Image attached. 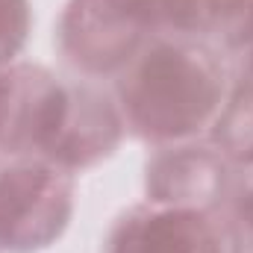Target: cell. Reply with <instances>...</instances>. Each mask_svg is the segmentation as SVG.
<instances>
[{
  "instance_id": "6da1fadb",
  "label": "cell",
  "mask_w": 253,
  "mask_h": 253,
  "mask_svg": "<svg viewBox=\"0 0 253 253\" xmlns=\"http://www.w3.org/2000/svg\"><path fill=\"white\" fill-rule=\"evenodd\" d=\"M118 97L141 138H189L221 112L224 68L209 47L189 39H153L126 65Z\"/></svg>"
},
{
  "instance_id": "7a4b0ae2",
  "label": "cell",
  "mask_w": 253,
  "mask_h": 253,
  "mask_svg": "<svg viewBox=\"0 0 253 253\" xmlns=\"http://www.w3.org/2000/svg\"><path fill=\"white\" fill-rule=\"evenodd\" d=\"M159 27L156 0H74L59 27V44L77 68L106 74L132 62L144 36Z\"/></svg>"
},
{
  "instance_id": "3957f363",
  "label": "cell",
  "mask_w": 253,
  "mask_h": 253,
  "mask_svg": "<svg viewBox=\"0 0 253 253\" xmlns=\"http://www.w3.org/2000/svg\"><path fill=\"white\" fill-rule=\"evenodd\" d=\"M71 215V183L47 162L0 165V251L27 253L62 233Z\"/></svg>"
},
{
  "instance_id": "277c9868",
  "label": "cell",
  "mask_w": 253,
  "mask_h": 253,
  "mask_svg": "<svg viewBox=\"0 0 253 253\" xmlns=\"http://www.w3.org/2000/svg\"><path fill=\"white\" fill-rule=\"evenodd\" d=\"M109 253H224L212 221L191 206L132 209L109 239Z\"/></svg>"
},
{
  "instance_id": "5b68a950",
  "label": "cell",
  "mask_w": 253,
  "mask_h": 253,
  "mask_svg": "<svg viewBox=\"0 0 253 253\" xmlns=\"http://www.w3.org/2000/svg\"><path fill=\"white\" fill-rule=\"evenodd\" d=\"M147 191L153 194V200H162L168 206L191 203V209H200L218 191H227L221 159L200 147H183L159 156L153 168H147Z\"/></svg>"
},
{
  "instance_id": "8992f818",
  "label": "cell",
  "mask_w": 253,
  "mask_h": 253,
  "mask_svg": "<svg viewBox=\"0 0 253 253\" xmlns=\"http://www.w3.org/2000/svg\"><path fill=\"white\" fill-rule=\"evenodd\" d=\"M159 24L180 39H221L242 44L253 39V0H156Z\"/></svg>"
},
{
  "instance_id": "52a82bcc",
  "label": "cell",
  "mask_w": 253,
  "mask_h": 253,
  "mask_svg": "<svg viewBox=\"0 0 253 253\" xmlns=\"http://www.w3.org/2000/svg\"><path fill=\"white\" fill-rule=\"evenodd\" d=\"M227 194L233 200V253H253V156L227 177Z\"/></svg>"
},
{
  "instance_id": "ba28073f",
  "label": "cell",
  "mask_w": 253,
  "mask_h": 253,
  "mask_svg": "<svg viewBox=\"0 0 253 253\" xmlns=\"http://www.w3.org/2000/svg\"><path fill=\"white\" fill-rule=\"evenodd\" d=\"M27 30H30L27 0H0V68L12 62V56L24 47Z\"/></svg>"
},
{
  "instance_id": "9c48e42d",
  "label": "cell",
  "mask_w": 253,
  "mask_h": 253,
  "mask_svg": "<svg viewBox=\"0 0 253 253\" xmlns=\"http://www.w3.org/2000/svg\"><path fill=\"white\" fill-rule=\"evenodd\" d=\"M9 100H12V68H0V135L9 115Z\"/></svg>"
},
{
  "instance_id": "30bf717a",
  "label": "cell",
  "mask_w": 253,
  "mask_h": 253,
  "mask_svg": "<svg viewBox=\"0 0 253 253\" xmlns=\"http://www.w3.org/2000/svg\"><path fill=\"white\" fill-rule=\"evenodd\" d=\"M233 97H239L242 103H248L253 109V53H251V62L245 68V77H242V83H239V88H236Z\"/></svg>"
}]
</instances>
